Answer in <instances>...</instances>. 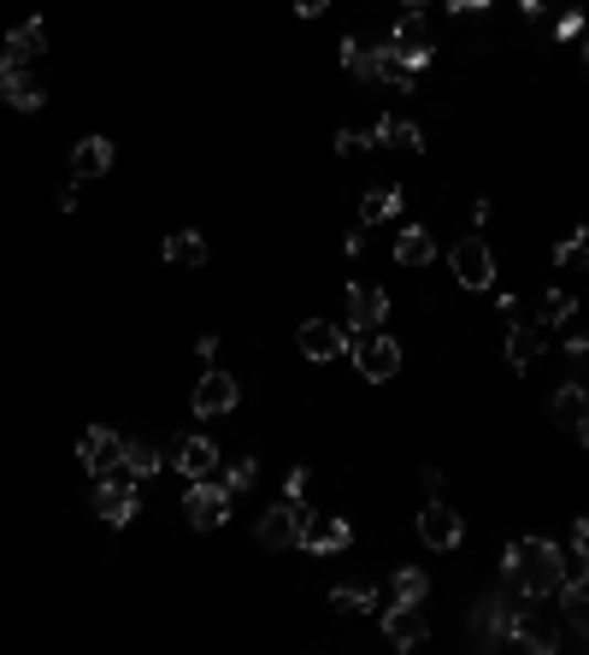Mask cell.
<instances>
[{"label": "cell", "instance_id": "1", "mask_svg": "<svg viewBox=\"0 0 589 655\" xmlns=\"http://www.w3.org/2000/svg\"><path fill=\"white\" fill-rule=\"evenodd\" d=\"M566 573H571V567H566V549L548 543V538H518V543H507V556H501V579L518 584L531 602H536V596H554Z\"/></svg>", "mask_w": 589, "mask_h": 655}, {"label": "cell", "instance_id": "2", "mask_svg": "<svg viewBox=\"0 0 589 655\" xmlns=\"http://www.w3.org/2000/svg\"><path fill=\"white\" fill-rule=\"evenodd\" d=\"M525 591L518 584H501L495 596H483L478 609H472V644H483V649H507L513 644V620H518V609H525Z\"/></svg>", "mask_w": 589, "mask_h": 655}, {"label": "cell", "instance_id": "3", "mask_svg": "<svg viewBox=\"0 0 589 655\" xmlns=\"http://www.w3.org/2000/svg\"><path fill=\"white\" fill-rule=\"evenodd\" d=\"M307 526H313V508H307V503H289V496H283L277 508H266V514H259L254 538L266 543V549H301Z\"/></svg>", "mask_w": 589, "mask_h": 655}, {"label": "cell", "instance_id": "4", "mask_svg": "<svg viewBox=\"0 0 589 655\" xmlns=\"http://www.w3.org/2000/svg\"><path fill=\"white\" fill-rule=\"evenodd\" d=\"M448 266H454L460 289H490L495 284V254H490L483 236H460V243L448 249Z\"/></svg>", "mask_w": 589, "mask_h": 655}, {"label": "cell", "instance_id": "5", "mask_svg": "<svg viewBox=\"0 0 589 655\" xmlns=\"http://www.w3.org/2000/svg\"><path fill=\"white\" fill-rule=\"evenodd\" d=\"M183 514H189V526L213 531V526L231 520V490H224L218 478H189V490H183Z\"/></svg>", "mask_w": 589, "mask_h": 655}, {"label": "cell", "instance_id": "6", "mask_svg": "<svg viewBox=\"0 0 589 655\" xmlns=\"http://www.w3.org/2000/svg\"><path fill=\"white\" fill-rule=\"evenodd\" d=\"M560 637H566L560 614H543L536 602H525V609H518V620H513V644H518V649L554 655V649H560Z\"/></svg>", "mask_w": 589, "mask_h": 655}, {"label": "cell", "instance_id": "7", "mask_svg": "<svg viewBox=\"0 0 589 655\" xmlns=\"http://www.w3.org/2000/svg\"><path fill=\"white\" fill-rule=\"evenodd\" d=\"M95 514L107 526H130L136 520V478L125 467L107 473V478H95Z\"/></svg>", "mask_w": 589, "mask_h": 655}, {"label": "cell", "instance_id": "8", "mask_svg": "<svg viewBox=\"0 0 589 655\" xmlns=\"http://www.w3.org/2000/svg\"><path fill=\"white\" fill-rule=\"evenodd\" d=\"M384 54H389V60H401L407 72H419V65L430 60V30H425V12H401V19H395Z\"/></svg>", "mask_w": 589, "mask_h": 655}, {"label": "cell", "instance_id": "9", "mask_svg": "<svg viewBox=\"0 0 589 655\" xmlns=\"http://www.w3.org/2000/svg\"><path fill=\"white\" fill-rule=\"evenodd\" d=\"M349 355H354V367H360L366 384H389V378L401 372V349H395V337H360Z\"/></svg>", "mask_w": 589, "mask_h": 655}, {"label": "cell", "instance_id": "10", "mask_svg": "<svg viewBox=\"0 0 589 655\" xmlns=\"http://www.w3.org/2000/svg\"><path fill=\"white\" fill-rule=\"evenodd\" d=\"M242 402V384L231 372H201V384H195V395H189V408H195V420H218V413H231Z\"/></svg>", "mask_w": 589, "mask_h": 655}, {"label": "cell", "instance_id": "11", "mask_svg": "<svg viewBox=\"0 0 589 655\" xmlns=\"http://www.w3.org/2000/svg\"><path fill=\"white\" fill-rule=\"evenodd\" d=\"M77 461H83V473L107 478V473H118V461H125V437L107 431V425H89V431H83V443H77Z\"/></svg>", "mask_w": 589, "mask_h": 655}, {"label": "cell", "instance_id": "12", "mask_svg": "<svg viewBox=\"0 0 589 655\" xmlns=\"http://www.w3.org/2000/svg\"><path fill=\"white\" fill-rule=\"evenodd\" d=\"M419 538H425L430 549H454V543L465 538V520H460L454 508H442L437 496H430V503L419 508Z\"/></svg>", "mask_w": 589, "mask_h": 655}, {"label": "cell", "instance_id": "13", "mask_svg": "<svg viewBox=\"0 0 589 655\" xmlns=\"http://www.w3.org/2000/svg\"><path fill=\"white\" fill-rule=\"evenodd\" d=\"M349 331H377L389 319V296L377 284H349Z\"/></svg>", "mask_w": 589, "mask_h": 655}, {"label": "cell", "instance_id": "14", "mask_svg": "<svg viewBox=\"0 0 589 655\" xmlns=\"http://www.w3.org/2000/svg\"><path fill=\"white\" fill-rule=\"evenodd\" d=\"M0 101H7V107H19V113H42L47 89L24 72V65H7V72H0Z\"/></svg>", "mask_w": 589, "mask_h": 655}, {"label": "cell", "instance_id": "15", "mask_svg": "<svg viewBox=\"0 0 589 655\" xmlns=\"http://www.w3.org/2000/svg\"><path fill=\"white\" fill-rule=\"evenodd\" d=\"M171 461H178V473H183V478H213V473H218V450H213V437H178Z\"/></svg>", "mask_w": 589, "mask_h": 655}, {"label": "cell", "instance_id": "16", "mask_svg": "<svg viewBox=\"0 0 589 655\" xmlns=\"http://www.w3.org/2000/svg\"><path fill=\"white\" fill-rule=\"evenodd\" d=\"M349 543H354V526L349 520H319V514H313V526H307V538H301L307 556H342Z\"/></svg>", "mask_w": 589, "mask_h": 655}, {"label": "cell", "instance_id": "17", "mask_svg": "<svg viewBox=\"0 0 589 655\" xmlns=\"http://www.w3.org/2000/svg\"><path fill=\"white\" fill-rule=\"evenodd\" d=\"M107 171H113V142L107 136H83L72 148V178L83 183V178H107Z\"/></svg>", "mask_w": 589, "mask_h": 655}, {"label": "cell", "instance_id": "18", "mask_svg": "<svg viewBox=\"0 0 589 655\" xmlns=\"http://www.w3.org/2000/svg\"><path fill=\"white\" fill-rule=\"evenodd\" d=\"M384 632H389L395 649H419V644H425V614H419V609H401V602H389Z\"/></svg>", "mask_w": 589, "mask_h": 655}, {"label": "cell", "instance_id": "19", "mask_svg": "<svg viewBox=\"0 0 589 655\" xmlns=\"http://www.w3.org/2000/svg\"><path fill=\"white\" fill-rule=\"evenodd\" d=\"M294 342H301L307 360H336L342 349H349V342H342V331H336V325H324V319H307Z\"/></svg>", "mask_w": 589, "mask_h": 655}, {"label": "cell", "instance_id": "20", "mask_svg": "<svg viewBox=\"0 0 589 655\" xmlns=\"http://www.w3.org/2000/svg\"><path fill=\"white\" fill-rule=\"evenodd\" d=\"M0 47H7V65H30V60H36L42 47H47V24H42V19H24Z\"/></svg>", "mask_w": 589, "mask_h": 655}, {"label": "cell", "instance_id": "21", "mask_svg": "<svg viewBox=\"0 0 589 655\" xmlns=\"http://www.w3.org/2000/svg\"><path fill=\"white\" fill-rule=\"evenodd\" d=\"M342 72H349V77H360V83H384V47L342 42Z\"/></svg>", "mask_w": 589, "mask_h": 655}, {"label": "cell", "instance_id": "22", "mask_svg": "<svg viewBox=\"0 0 589 655\" xmlns=\"http://www.w3.org/2000/svg\"><path fill=\"white\" fill-rule=\"evenodd\" d=\"M395 213H401V189L395 183H377V189L360 196V225H384V219H395Z\"/></svg>", "mask_w": 589, "mask_h": 655}, {"label": "cell", "instance_id": "23", "mask_svg": "<svg viewBox=\"0 0 589 655\" xmlns=\"http://www.w3.org/2000/svg\"><path fill=\"white\" fill-rule=\"evenodd\" d=\"M372 142H384V148H425V130L413 125V118H377L372 125Z\"/></svg>", "mask_w": 589, "mask_h": 655}, {"label": "cell", "instance_id": "24", "mask_svg": "<svg viewBox=\"0 0 589 655\" xmlns=\"http://www.w3.org/2000/svg\"><path fill=\"white\" fill-rule=\"evenodd\" d=\"M536 355H543V325H513L507 331V367L525 372Z\"/></svg>", "mask_w": 589, "mask_h": 655}, {"label": "cell", "instance_id": "25", "mask_svg": "<svg viewBox=\"0 0 589 655\" xmlns=\"http://www.w3.org/2000/svg\"><path fill=\"white\" fill-rule=\"evenodd\" d=\"M425 596H430V579L419 573V567H395L389 602H401V609H425Z\"/></svg>", "mask_w": 589, "mask_h": 655}, {"label": "cell", "instance_id": "26", "mask_svg": "<svg viewBox=\"0 0 589 655\" xmlns=\"http://www.w3.org/2000/svg\"><path fill=\"white\" fill-rule=\"evenodd\" d=\"M430 254H437V236H430L425 225H401V236H395V261H401V266H425Z\"/></svg>", "mask_w": 589, "mask_h": 655}, {"label": "cell", "instance_id": "27", "mask_svg": "<svg viewBox=\"0 0 589 655\" xmlns=\"http://www.w3.org/2000/svg\"><path fill=\"white\" fill-rule=\"evenodd\" d=\"M548 413H554L560 425H578L583 413H589V390H583V384H560V390L548 395Z\"/></svg>", "mask_w": 589, "mask_h": 655}, {"label": "cell", "instance_id": "28", "mask_svg": "<svg viewBox=\"0 0 589 655\" xmlns=\"http://www.w3.org/2000/svg\"><path fill=\"white\" fill-rule=\"evenodd\" d=\"M165 261H171V266H206V236H201V231L165 236Z\"/></svg>", "mask_w": 589, "mask_h": 655}, {"label": "cell", "instance_id": "29", "mask_svg": "<svg viewBox=\"0 0 589 655\" xmlns=\"http://www.w3.org/2000/svg\"><path fill=\"white\" fill-rule=\"evenodd\" d=\"M130 478H148V473H160V450L153 443H142V437H125V461H118Z\"/></svg>", "mask_w": 589, "mask_h": 655}, {"label": "cell", "instance_id": "30", "mask_svg": "<svg viewBox=\"0 0 589 655\" xmlns=\"http://www.w3.org/2000/svg\"><path fill=\"white\" fill-rule=\"evenodd\" d=\"M331 602H336V614H372L377 609V591H372V584H336Z\"/></svg>", "mask_w": 589, "mask_h": 655}, {"label": "cell", "instance_id": "31", "mask_svg": "<svg viewBox=\"0 0 589 655\" xmlns=\"http://www.w3.org/2000/svg\"><path fill=\"white\" fill-rule=\"evenodd\" d=\"M554 266H589V225L554 243Z\"/></svg>", "mask_w": 589, "mask_h": 655}, {"label": "cell", "instance_id": "32", "mask_svg": "<svg viewBox=\"0 0 589 655\" xmlns=\"http://www.w3.org/2000/svg\"><path fill=\"white\" fill-rule=\"evenodd\" d=\"M254 478H259V461H254V455H242V461H231V467H224L218 485L231 490V496H242V490H254Z\"/></svg>", "mask_w": 589, "mask_h": 655}, {"label": "cell", "instance_id": "33", "mask_svg": "<svg viewBox=\"0 0 589 655\" xmlns=\"http://www.w3.org/2000/svg\"><path fill=\"white\" fill-rule=\"evenodd\" d=\"M566 319H571V296H566V289H548V296H543V319H536V325L554 331V325H566Z\"/></svg>", "mask_w": 589, "mask_h": 655}, {"label": "cell", "instance_id": "34", "mask_svg": "<svg viewBox=\"0 0 589 655\" xmlns=\"http://www.w3.org/2000/svg\"><path fill=\"white\" fill-rule=\"evenodd\" d=\"M307 485H313V473H307V467L283 473V496H289V503H307Z\"/></svg>", "mask_w": 589, "mask_h": 655}, {"label": "cell", "instance_id": "35", "mask_svg": "<svg viewBox=\"0 0 589 655\" xmlns=\"http://www.w3.org/2000/svg\"><path fill=\"white\" fill-rule=\"evenodd\" d=\"M360 148H372V130H342L336 136V154H360Z\"/></svg>", "mask_w": 589, "mask_h": 655}, {"label": "cell", "instance_id": "36", "mask_svg": "<svg viewBox=\"0 0 589 655\" xmlns=\"http://www.w3.org/2000/svg\"><path fill=\"white\" fill-rule=\"evenodd\" d=\"M571 538H578V567H589V514L571 526Z\"/></svg>", "mask_w": 589, "mask_h": 655}, {"label": "cell", "instance_id": "37", "mask_svg": "<svg viewBox=\"0 0 589 655\" xmlns=\"http://www.w3.org/2000/svg\"><path fill=\"white\" fill-rule=\"evenodd\" d=\"M324 7H331V0H294V12H301V19H319Z\"/></svg>", "mask_w": 589, "mask_h": 655}, {"label": "cell", "instance_id": "38", "mask_svg": "<svg viewBox=\"0 0 589 655\" xmlns=\"http://www.w3.org/2000/svg\"><path fill=\"white\" fill-rule=\"evenodd\" d=\"M419 485H425V496H437V490H442V473H437V467H425V473H419Z\"/></svg>", "mask_w": 589, "mask_h": 655}, {"label": "cell", "instance_id": "39", "mask_svg": "<svg viewBox=\"0 0 589 655\" xmlns=\"http://www.w3.org/2000/svg\"><path fill=\"white\" fill-rule=\"evenodd\" d=\"M495 307H501V319H507V325H518V296H501Z\"/></svg>", "mask_w": 589, "mask_h": 655}, {"label": "cell", "instance_id": "40", "mask_svg": "<svg viewBox=\"0 0 589 655\" xmlns=\"http://www.w3.org/2000/svg\"><path fill=\"white\" fill-rule=\"evenodd\" d=\"M448 7H454V12H483L490 0H448Z\"/></svg>", "mask_w": 589, "mask_h": 655}, {"label": "cell", "instance_id": "41", "mask_svg": "<svg viewBox=\"0 0 589 655\" xmlns=\"http://www.w3.org/2000/svg\"><path fill=\"white\" fill-rule=\"evenodd\" d=\"M571 431H578V443H583V450H589V413H583V420H578V425H571Z\"/></svg>", "mask_w": 589, "mask_h": 655}, {"label": "cell", "instance_id": "42", "mask_svg": "<svg viewBox=\"0 0 589 655\" xmlns=\"http://www.w3.org/2000/svg\"><path fill=\"white\" fill-rule=\"evenodd\" d=\"M571 626H578V637H583V644H589V614H578V620H571Z\"/></svg>", "mask_w": 589, "mask_h": 655}, {"label": "cell", "instance_id": "43", "mask_svg": "<svg viewBox=\"0 0 589 655\" xmlns=\"http://www.w3.org/2000/svg\"><path fill=\"white\" fill-rule=\"evenodd\" d=\"M430 7V0H407V12H425Z\"/></svg>", "mask_w": 589, "mask_h": 655}, {"label": "cell", "instance_id": "44", "mask_svg": "<svg viewBox=\"0 0 589 655\" xmlns=\"http://www.w3.org/2000/svg\"><path fill=\"white\" fill-rule=\"evenodd\" d=\"M536 7H543V0H525V12H536Z\"/></svg>", "mask_w": 589, "mask_h": 655}, {"label": "cell", "instance_id": "45", "mask_svg": "<svg viewBox=\"0 0 589 655\" xmlns=\"http://www.w3.org/2000/svg\"><path fill=\"white\" fill-rule=\"evenodd\" d=\"M0 72H7V47H0Z\"/></svg>", "mask_w": 589, "mask_h": 655}, {"label": "cell", "instance_id": "46", "mask_svg": "<svg viewBox=\"0 0 589 655\" xmlns=\"http://www.w3.org/2000/svg\"><path fill=\"white\" fill-rule=\"evenodd\" d=\"M583 60H589V42H583Z\"/></svg>", "mask_w": 589, "mask_h": 655}]
</instances>
